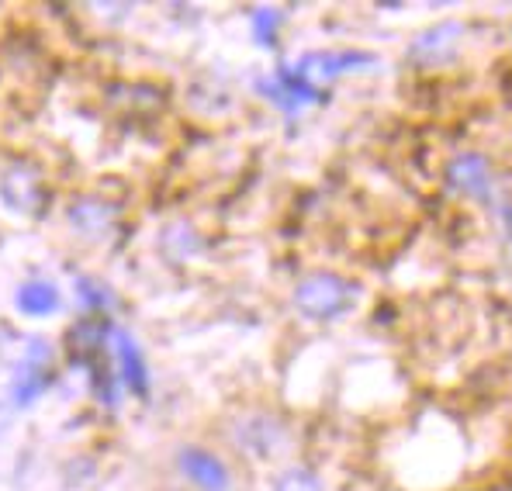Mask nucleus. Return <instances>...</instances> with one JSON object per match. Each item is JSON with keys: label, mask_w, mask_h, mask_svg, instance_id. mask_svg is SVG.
I'll return each instance as SVG.
<instances>
[{"label": "nucleus", "mask_w": 512, "mask_h": 491, "mask_svg": "<svg viewBox=\"0 0 512 491\" xmlns=\"http://www.w3.org/2000/svg\"><path fill=\"white\" fill-rule=\"evenodd\" d=\"M502 225H506V239L512 243V208L506 211V218H502Z\"/></svg>", "instance_id": "obj_15"}, {"label": "nucleus", "mask_w": 512, "mask_h": 491, "mask_svg": "<svg viewBox=\"0 0 512 491\" xmlns=\"http://www.w3.org/2000/svg\"><path fill=\"white\" fill-rule=\"evenodd\" d=\"M0 198L7 201V208L18 211V215H32L39 218L45 205H49V187L45 177L35 163H11L0 177Z\"/></svg>", "instance_id": "obj_2"}, {"label": "nucleus", "mask_w": 512, "mask_h": 491, "mask_svg": "<svg viewBox=\"0 0 512 491\" xmlns=\"http://www.w3.org/2000/svg\"><path fill=\"white\" fill-rule=\"evenodd\" d=\"M256 90H260L267 101H274L281 111H288V115H295V111L305 108V104L322 101L319 87H312V83L301 77L298 66H277L274 80H260L256 83Z\"/></svg>", "instance_id": "obj_5"}, {"label": "nucleus", "mask_w": 512, "mask_h": 491, "mask_svg": "<svg viewBox=\"0 0 512 491\" xmlns=\"http://www.w3.org/2000/svg\"><path fill=\"white\" fill-rule=\"evenodd\" d=\"M360 287L353 281H346L343 274H333V270H315V274L301 277L295 284V308L305 319L312 322H333L340 319L343 312H350L353 301H357Z\"/></svg>", "instance_id": "obj_1"}, {"label": "nucleus", "mask_w": 512, "mask_h": 491, "mask_svg": "<svg viewBox=\"0 0 512 491\" xmlns=\"http://www.w3.org/2000/svg\"><path fill=\"white\" fill-rule=\"evenodd\" d=\"M49 381H52V374H49V346H45V339H32V346H28L25 360H21V367H18V377H14V402H18V405L35 402V398H39V391Z\"/></svg>", "instance_id": "obj_7"}, {"label": "nucleus", "mask_w": 512, "mask_h": 491, "mask_svg": "<svg viewBox=\"0 0 512 491\" xmlns=\"http://www.w3.org/2000/svg\"><path fill=\"white\" fill-rule=\"evenodd\" d=\"M118 339V360H122V377L135 395H146L149 391V374H146V360H142L139 346L132 343L128 332H115Z\"/></svg>", "instance_id": "obj_9"}, {"label": "nucleus", "mask_w": 512, "mask_h": 491, "mask_svg": "<svg viewBox=\"0 0 512 491\" xmlns=\"http://www.w3.org/2000/svg\"><path fill=\"white\" fill-rule=\"evenodd\" d=\"M4 426H7V409H0V433H4Z\"/></svg>", "instance_id": "obj_16"}, {"label": "nucleus", "mask_w": 512, "mask_h": 491, "mask_svg": "<svg viewBox=\"0 0 512 491\" xmlns=\"http://www.w3.org/2000/svg\"><path fill=\"white\" fill-rule=\"evenodd\" d=\"M77 287H80V301H84V305H90V308H104V305H111V294L104 291L101 284H94V281H80Z\"/></svg>", "instance_id": "obj_14"}, {"label": "nucleus", "mask_w": 512, "mask_h": 491, "mask_svg": "<svg viewBox=\"0 0 512 491\" xmlns=\"http://www.w3.org/2000/svg\"><path fill=\"white\" fill-rule=\"evenodd\" d=\"M180 467L201 491H229V471L225 464L208 450H184L180 453Z\"/></svg>", "instance_id": "obj_8"}, {"label": "nucleus", "mask_w": 512, "mask_h": 491, "mask_svg": "<svg viewBox=\"0 0 512 491\" xmlns=\"http://www.w3.org/2000/svg\"><path fill=\"white\" fill-rule=\"evenodd\" d=\"M70 218H73V225L84 232H104L115 222V205L97 201V198H80L77 205L70 208Z\"/></svg>", "instance_id": "obj_10"}, {"label": "nucleus", "mask_w": 512, "mask_h": 491, "mask_svg": "<svg viewBox=\"0 0 512 491\" xmlns=\"http://www.w3.org/2000/svg\"><path fill=\"white\" fill-rule=\"evenodd\" d=\"M464 25L461 21H440V25L419 32L409 45V59L419 70H436V66H450L461 52Z\"/></svg>", "instance_id": "obj_4"}, {"label": "nucleus", "mask_w": 512, "mask_h": 491, "mask_svg": "<svg viewBox=\"0 0 512 491\" xmlns=\"http://www.w3.org/2000/svg\"><path fill=\"white\" fill-rule=\"evenodd\" d=\"M0 353H4V343H0Z\"/></svg>", "instance_id": "obj_17"}, {"label": "nucleus", "mask_w": 512, "mask_h": 491, "mask_svg": "<svg viewBox=\"0 0 512 491\" xmlns=\"http://www.w3.org/2000/svg\"><path fill=\"white\" fill-rule=\"evenodd\" d=\"M443 180L454 194L474 201H488L495 187L492 160L485 153H454L443 166Z\"/></svg>", "instance_id": "obj_3"}, {"label": "nucleus", "mask_w": 512, "mask_h": 491, "mask_svg": "<svg viewBox=\"0 0 512 491\" xmlns=\"http://www.w3.org/2000/svg\"><path fill=\"white\" fill-rule=\"evenodd\" d=\"M274 491H322V481L315 471H308V467H288V471L277 478Z\"/></svg>", "instance_id": "obj_13"}, {"label": "nucleus", "mask_w": 512, "mask_h": 491, "mask_svg": "<svg viewBox=\"0 0 512 491\" xmlns=\"http://www.w3.org/2000/svg\"><path fill=\"white\" fill-rule=\"evenodd\" d=\"M18 308L25 315H49L59 308V291L45 281H32L18 291Z\"/></svg>", "instance_id": "obj_11"}, {"label": "nucleus", "mask_w": 512, "mask_h": 491, "mask_svg": "<svg viewBox=\"0 0 512 491\" xmlns=\"http://www.w3.org/2000/svg\"><path fill=\"white\" fill-rule=\"evenodd\" d=\"M250 25H253V35L263 49H274L277 45V28H281V14L270 11V7H260V11L250 14Z\"/></svg>", "instance_id": "obj_12"}, {"label": "nucleus", "mask_w": 512, "mask_h": 491, "mask_svg": "<svg viewBox=\"0 0 512 491\" xmlns=\"http://www.w3.org/2000/svg\"><path fill=\"white\" fill-rule=\"evenodd\" d=\"M371 63H378L371 52H308V56H301L298 73L315 87L319 80H336L340 73L360 70V66Z\"/></svg>", "instance_id": "obj_6"}]
</instances>
